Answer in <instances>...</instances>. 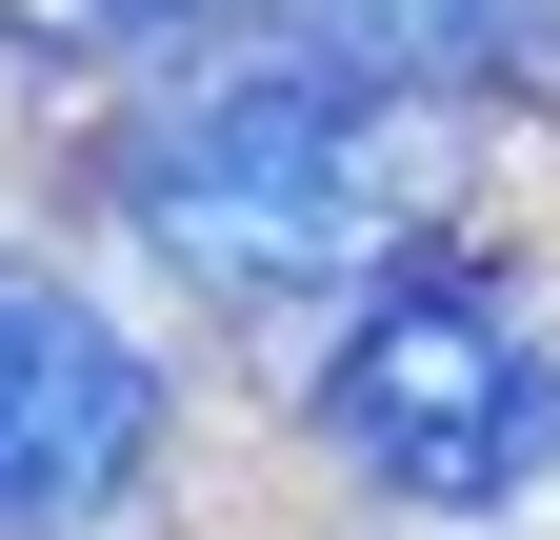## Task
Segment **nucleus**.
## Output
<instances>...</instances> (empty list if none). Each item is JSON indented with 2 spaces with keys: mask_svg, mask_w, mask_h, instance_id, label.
<instances>
[{
  "mask_svg": "<svg viewBox=\"0 0 560 540\" xmlns=\"http://www.w3.org/2000/svg\"><path fill=\"white\" fill-rule=\"evenodd\" d=\"M441 200V120L400 81H320V60H221V81H161L120 120V221L200 260V281H361V260L420 240Z\"/></svg>",
  "mask_w": 560,
  "mask_h": 540,
  "instance_id": "1",
  "label": "nucleus"
},
{
  "mask_svg": "<svg viewBox=\"0 0 560 540\" xmlns=\"http://www.w3.org/2000/svg\"><path fill=\"white\" fill-rule=\"evenodd\" d=\"M320 421H340V460H361V481L441 501V520H480V501L560 481V361L521 341L501 301H460V281H400V301L340 320Z\"/></svg>",
  "mask_w": 560,
  "mask_h": 540,
  "instance_id": "2",
  "label": "nucleus"
},
{
  "mask_svg": "<svg viewBox=\"0 0 560 540\" xmlns=\"http://www.w3.org/2000/svg\"><path fill=\"white\" fill-rule=\"evenodd\" d=\"M161 441V361L120 341L81 281L0 260V520H101Z\"/></svg>",
  "mask_w": 560,
  "mask_h": 540,
  "instance_id": "3",
  "label": "nucleus"
},
{
  "mask_svg": "<svg viewBox=\"0 0 560 540\" xmlns=\"http://www.w3.org/2000/svg\"><path fill=\"white\" fill-rule=\"evenodd\" d=\"M241 21H260L280 60H320V81L441 101V81H521V60L560 40V0H241Z\"/></svg>",
  "mask_w": 560,
  "mask_h": 540,
  "instance_id": "4",
  "label": "nucleus"
},
{
  "mask_svg": "<svg viewBox=\"0 0 560 540\" xmlns=\"http://www.w3.org/2000/svg\"><path fill=\"white\" fill-rule=\"evenodd\" d=\"M180 21V0H0V40H60V60H81V40H161Z\"/></svg>",
  "mask_w": 560,
  "mask_h": 540,
  "instance_id": "5",
  "label": "nucleus"
}]
</instances>
